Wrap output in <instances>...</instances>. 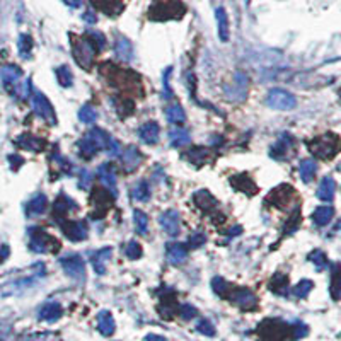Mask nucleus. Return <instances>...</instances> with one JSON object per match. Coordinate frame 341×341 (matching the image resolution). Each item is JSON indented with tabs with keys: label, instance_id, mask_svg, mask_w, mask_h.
Instances as JSON below:
<instances>
[{
	"label": "nucleus",
	"instance_id": "2eb2a0df",
	"mask_svg": "<svg viewBox=\"0 0 341 341\" xmlns=\"http://www.w3.org/2000/svg\"><path fill=\"white\" fill-rule=\"evenodd\" d=\"M111 253H113L111 247H104V249H99L97 253L92 254L91 263H92V268H94L96 273H99V275H101V273H104L108 261L111 259Z\"/></svg>",
	"mask_w": 341,
	"mask_h": 341
},
{
	"label": "nucleus",
	"instance_id": "72a5a7b5",
	"mask_svg": "<svg viewBox=\"0 0 341 341\" xmlns=\"http://www.w3.org/2000/svg\"><path fill=\"white\" fill-rule=\"evenodd\" d=\"M56 77H58V82L62 87H70L74 84V75H72L70 68L67 65H62V67L56 68Z\"/></svg>",
	"mask_w": 341,
	"mask_h": 341
},
{
	"label": "nucleus",
	"instance_id": "c03bdc74",
	"mask_svg": "<svg viewBox=\"0 0 341 341\" xmlns=\"http://www.w3.org/2000/svg\"><path fill=\"white\" fill-rule=\"evenodd\" d=\"M311 288H312L311 280H302V282L294 288V295H297V297H306V295L311 292Z\"/></svg>",
	"mask_w": 341,
	"mask_h": 341
},
{
	"label": "nucleus",
	"instance_id": "f3484780",
	"mask_svg": "<svg viewBox=\"0 0 341 341\" xmlns=\"http://www.w3.org/2000/svg\"><path fill=\"white\" fill-rule=\"evenodd\" d=\"M0 77H2L3 84L5 85H12L15 82H19L22 77V70L17 67V65H3L2 68H0Z\"/></svg>",
	"mask_w": 341,
	"mask_h": 341
},
{
	"label": "nucleus",
	"instance_id": "a18cd8bd",
	"mask_svg": "<svg viewBox=\"0 0 341 341\" xmlns=\"http://www.w3.org/2000/svg\"><path fill=\"white\" fill-rule=\"evenodd\" d=\"M91 184H92V174H91V170L82 169L79 172V186L82 189H87V188H91Z\"/></svg>",
	"mask_w": 341,
	"mask_h": 341
},
{
	"label": "nucleus",
	"instance_id": "ea45409f",
	"mask_svg": "<svg viewBox=\"0 0 341 341\" xmlns=\"http://www.w3.org/2000/svg\"><path fill=\"white\" fill-rule=\"evenodd\" d=\"M87 36H89V39L94 43L97 51H103L104 48H106V38H104V34H101V32H97V31H89Z\"/></svg>",
	"mask_w": 341,
	"mask_h": 341
},
{
	"label": "nucleus",
	"instance_id": "bb28decb",
	"mask_svg": "<svg viewBox=\"0 0 341 341\" xmlns=\"http://www.w3.org/2000/svg\"><path fill=\"white\" fill-rule=\"evenodd\" d=\"M85 137L94 142L97 147H99V150L101 149L106 150L108 144H109V139H111V137H109L104 130H99V128H94V130H91V132H87V135H85Z\"/></svg>",
	"mask_w": 341,
	"mask_h": 341
},
{
	"label": "nucleus",
	"instance_id": "4c0bfd02",
	"mask_svg": "<svg viewBox=\"0 0 341 341\" xmlns=\"http://www.w3.org/2000/svg\"><path fill=\"white\" fill-rule=\"evenodd\" d=\"M235 300H237V304L241 307H244V309H247V307H251L253 304L256 302L254 300V295L251 294L249 290H241L237 292V295H235Z\"/></svg>",
	"mask_w": 341,
	"mask_h": 341
},
{
	"label": "nucleus",
	"instance_id": "f704fd0d",
	"mask_svg": "<svg viewBox=\"0 0 341 341\" xmlns=\"http://www.w3.org/2000/svg\"><path fill=\"white\" fill-rule=\"evenodd\" d=\"M17 46H19V55H21L22 58H29L31 50H32V38L29 34H21Z\"/></svg>",
	"mask_w": 341,
	"mask_h": 341
},
{
	"label": "nucleus",
	"instance_id": "aec40b11",
	"mask_svg": "<svg viewBox=\"0 0 341 341\" xmlns=\"http://www.w3.org/2000/svg\"><path fill=\"white\" fill-rule=\"evenodd\" d=\"M299 172H300V179H302L304 182H311L312 179H314L316 172H318V164H316V161H312V159L300 161Z\"/></svg>",
	"mask_w": 341,
	"mask_h": 341
},
{
	"label": "nucleus",
	"instance_id": "7c9ffc66",
	"mask_svg": "<svg viewBox=\"0 0 341 341\" xmlns=\"http://www.w3.org/2000/svg\"><path fill=\"white\" fill-rule=\"evenodd\" d=\"M194 201H196V205L200 206L201 210H210L215 205V198L206 191V189H201V191H198L194 194Z\"/></svg>",
	"mask_w": 341,
	"mask_h": 341
},
{
	"label": "nucleus",
	"instance_id": "f257e3e1",
	"mask_svg": "<svg viewBox=\"0 0 341 341\" xmlns=\"http://www.w3.org/2000/svg\"><path fill=\"white\" fill-rule=\"evenodd\" d=\"M184 14V5L181 0H157L152 7H150L149 15L157 21H164V19L181 17Z\"/></svg>",
	"mask_w": 341,
	"mask_h": 341
},
{
	"label": "nucleus",
	"instance_id": "8fccbe9b",
	"mask_svg": "<svg viewBox=\"0 0 341 341\" xmlns=\"http://www.w3.org/2000/svg\"><path fill=\"white\" fill-rule=\"evenodd\" d=\"M201 244H205V235H203V234H194V235L189 237V246H191V247H198Z\"/></svg>",
	"mask_w": 341,
	"mask_h": 341
},
{
	"label": "nucleus",
	"instance_id": "6ab92c4d",
	"mask_svg": "<svg viewBox=\"0 0 341 341\" xmlns=\"http://www.w3.org/2000/svg\"><path fill=\"white\" fill-rule=\"evenodd\" d=\"M48 208V198L44 194H36L32 200L27 203L26 210L29 217H36V215H43Z\"/></svg>",
	"mask_w": 341,
	"mask_h": 341
},
{
	"label": "nucleus",
	"instance_id": "1a4fd4ad",
	"mask_svg": "<svg viewBox=\"0 0 341 341\" xmlns=\"http://www.w3.org/2000/svg\"><path fill=\"white\" fill-rule=\"evenodd\" d=\"M159 222L164 229V232H168L170 237H176L179 234V215L174 210H168L159 217Z\"/></svg>",
	"mask_w": 341,
	"mask_h": 341
},
{
	"label": "nucleus",
	"instance_id": "4d7b16f0",
	"mask_svg": "<svg viewBox=\"0 0 341 341\" xmlns=\"http://www.w3.org/2000/svg\"><path fill=\"white\" fill-rule=\"evenodd\" d=\"M147 341H164V338H161V336H156V335H150V336H147Z\"/></svg>",
	"mask_w": 341,
	"mask_h": 341
},
{
	"label": "nucleus",
	"instance_id": "20e7f679",
	"mask_svg": "<svg viewBox=\"0 0 341 341\" xmlns=\"http://www.w3.org/2000/svg\"><path fill=\"white\" fill-rule=\"evenodd\" d=\"M266 104L277 111H290L297 106V99L285 89H271L266 96Z\"/></svg>",
	"mask_w": 341,
	"mask_h": 341
},
{
	"label": "nucleus",
	"instance_id": "a19ab883",
	"mask_svg": "<svg viewBox=\"0 0 341 341\" xmlns=\"http://www.w3.org/2000/svg\"><path fill=\"white\" fill-rule=\"evenodd\" d=\"M125 254H127L130 259H139L142 256V246L137 241H130L127 249H125Z\"/></svg>",
	"mask_w": 341,
	"mask_h": 341
},
{
	"label": "nucleus",
	"instance_id": "09e8293b",
	"mask_svg": "<svg viewBox=\"0 0 341 341\" xmlns=\"http://www.w3.org/2000/svg\"><path fill=\"white\" fill-rule=\"evenodd\" d=\"M106 152L109 154V156H118V154H120V144H118L115 139H109Z\"/></svg>",
	"mask_w": 341,
	"mask_h": 341
},
{
	"label": "nucleus",
	"instance_id": "393cba45",
	"mask_svg": "<svg viewBox=\"0 0 341 341\" xmlns=\"http://www.w3.org/2000/svg\"><path fill=\"white\" fill-rule=\"evenodd\" d=\"M184 258H186V246L184 244L174 242V244L168 246V259H169V263L177 265V263H181Z\"/></svg>",
	"mask_w": 341,
	"mask_h": 341
},
{
	"label": "nucleus",
	"instance_id": "f03ea898",
	"mask_svg": "<svg viewBox=\"0 0 341 341\" xmlns=\"http://www.w3.org/2000/svg\"><path fill=\"white\" fill-rule=\"evenodd\" d=\"M309 150L316 157L323 161H330L336 152H338V137L333 133H326L323 137H318L309 142Z\"/></svg>",
	"mask_w": 341,
	"mask_h": 341
},
{
	"label": "nucleus",
	"instance_id": "4be33fe9",
	"mask_svg": "<svg viewBox=\"0 0 341 341\" xmlns=\"http://www.w3.org/2000/svg\"><path fill=\"white\" fill-rule=\"evenodd\" d=\"M335 217V210L331 206H318L312 213V220H314L316 225L324 227L331 222V218Z\"/></svg>",
	"mask_w": 341,
	"mask_h": 341
},
{
	"label": "nucleus",
	"instance_id": "473e14b6",
	"mask_svg": "<svg viewBox=\"0 0 341 341\" xmlns=\"http://www.w3.org/2000/svg\"><path fill=\"white\" fill-rule=\"evenodd\" d=\"M68 208H75V203L70 200L68 196H65V194H60L58 196V200L55 201V205H53V212L55 215H63V213H67V210Z\"/></svg>",
	"mask_w": 341,
	"mask_h": 341
},
{
	"label": "nucleus",
	"instance_id": "a878e982",
	"mask_svg": "<svg viewBox=\"0 0 341 341\" xmlns=\"http://www.w3.org/2000/svg\"><path fill=\"white\" fill-rule=\"evenodd\" d=\"M60 316H62V307L55 302L46 304V306L39 311V318H41L43 321H48V323H53V321L58 319Z\"/></svg>",
	"mask_w": 341,
	"mask_h": 341
},
{
	"label": "nucleus",
	"instance_id": "9d476101",
	"mask_svg": "<svg viewBox=\"0 0 341 341\" xmlns=\"http://www.w3.org/2000/svg\"><path fill=\"white\" fill-rule=\"evenodd\" d=\"M51 241H53V239H51L50 235L44 232V230L36 229V230H32L29 247L34 251V253H46V251L50 249V242Z\"/></svg>",
	"mask_w": 341,
	"mask_h": 341
},
{
	"label": "nucleus",
	"instance_id": "0eeeda50",
	"mask_svg": "<svg viewBox=\"0 0 341 341\" xmlns=\"http://www.w3.org/2000/svg\"><path fill=\"white\" fill-rule=\"evenodd\" d=\"M97 177H99V181L103 182L104 189H108V191L111 193L113 198L118 196L116 172H115V169H113V166L109 164V162H106V164H101L99 168H97Z\"/></svg>",
	"mask_w": 341,
	"mask_h": 341
},
{
	"label": "nucleus",
	"instance_id": "6e6552de",
	"mask_svg": "<svg viewBox=\"0 0 341 341\" xmlns=\"http://www.w3.org/2000/svg\"><path fill=\"white\" fill-rule=\"evenodd\" d=\"M62 232L72 242H80L87 239V227L82 222H65L62 224Z\"/></svg>",
	"mask_w": 341,
	"mask_h": 341
},
{
	"label": "nucleus",
	"instance_id": "f8f14e48",
	"mask_svg": "<svg viewBox=\"0 0 341 341\" xmlns=\"http://www.w3.org/2000/svg\"><path fill=\"white\" fill-rule=\"evenodd\" d=\"M121 162H123V168L127 172H132L142 164V154L139 152L137 147H128L125 149V152L121 154Z\"/></svg>",
	"mask_w": 341,
	"mask_h": 341
},
{
	"label": "nucleus",
	"instance_id": "864d4df0",
	"mask_svg": "<svg viewBox=\"0 0 341 341\" xmlns=\"http://www.w3.org/2000/svg\"><path fill=\"white\" fill-rule=\"evenodd\" d=\"M9 162L12 164V169L15 170V169L19 168V166L22 164V159H21V157H19V156H10V157H9Z\"/></svg>",
	"mask_w": 341,
	"mask_h": 341
},
{
	"label": "nucleus",
	"instance_id": "dca6fc26",
	"mask_svg": "<svg viewBox=\"0 0 341 341\" xmlns=\"http://www.w3.org/2000/svg\"><path fill=\"white\" fill-rule=\"evenodd\" d=\"M115 51H116L118 58H120L121 62H125V63H128L130 60H132V56H133L132 43H130L127 38H123V36H118V38H116Z\"/></svg>",
	"mask_w": 341,
	"mask_h": 341
},
{
	"label": "nucleus",
	"instance_id": "c9c22d12",
	"mask_svg": "<svg viewBox=\"0 0 341 341\" xmlns=\"http://www.w3.org/2000/svg\"><path fill=\"white\" fill-rule=\"evenodd\" d=\"M133 198H135L137 201H147L149 198H150V188H149V184L145 181H140L139 184L133 188Z\"/></svg>",
	"mask_w": 341,
	"mask_h": 341
},
{
	"label": "nucleus",
	"instance_id": "c85d7f7f",
	"mask_svg": "<svg viewBox=\"0 0 341 341\" xmlns=\"http://www.w3.org/2000/svg\"><path fill=\"white\" fill-rule=\"evenodd\" d=\"M97 321H99V331L103 333V335H106V336L113 335V331H115V321H113L109 312H101Z\"/></svg>",
	"mask_w": 341,
	"mask_h": 341
},
{
	"label": "nucleus",
	"instance_id": "ddd939ff",
	"mask_svg": "<svg viewBox=\"0 0 341 341\" xmlns=\"http://www.w3.org/2000/svg\"><path fill=\"white\" fill-rule=\"evenodd\" d=\"M215 19H217V26H218V38L220 41H229L230 38V27H229V15L224 10V7H217L215 9Z\"/></svg>",
	"mask_w": 341,
	"mask_h": 341
},
{
	"label": "nucleus",
	"instance_id": "bf43d9fd",
	"mask_svg": "<svg viewBox=\"0 0 341 341\" xmlns=\"http://www.w3.org/2000/svg\"><path fill=\"white\" fill-rule=\"evenodd\" d=\"M247 2H249V0H247Z\"/></svg>",
	"mask_w": 341,
	"mask_h": 341
},
{
	"label": "nucleus",
	"instance_id": "39448f33",
	"mask_svg": "<svg viewBox=\"0 0 341 341\" xmlns=\"http://www.w3.org/2000/svg\"><path fill=\"white\" fill-rule=\"evenodd\" d=\"M32 109H34V113L39 118L50 121V123H56V115H55V109L51 106L50 99H48L43 92H39L38 89L32 91Z\"/></svg>",
	"mask_w": 341,
	"mask_h": 341
},
{
	"label": "nucleus",
	"instance_id": "5701e85b",
	"mask_svg": "<svg viewBox=\"0 0 341 341\" xmlns=\"http://www.w3.org/2000/svg\"><path fill=\"white\" fill-rule=\"evenodd\" d=\"M169 140L172 147H182V145H188L191 142V137H189L188 130L182 128H172L169 132Z\"/></svg>",
	"mask_w": 341,
	"mask_h": 341
},
{
	"label": "nucleus",
	"instance_id": "6e6d98bb",
	"mask_svg": "<svg viewBox=\"0 0 341 341\" xmlns=\"http://www.w3.org/2000/svg\"><path fill=\"white\" fill-rule=\"evenodd\" d=\"M65 3H67L68 7H74V9H77V7L82 5V0H65Z\"/></svg>",
	"mask_w": 341,
	"mask_h": 341
},
{
	"label": "nucleus",
	"instance_id": "412c9836",
	"mask_svg": "<svg viewBox=\"0 0 341 341\" xmlns=\"http://www.w3.org/2000/svg\"><path fill=\"white\" fill-rule=\"evenodd\" d=\"M15 144H17L19 147L26 149V150H32V152H39V150H43V147H44L43 140L36 139V137L29 135V133H24V135H21L17 140H15Z\"/></svg>",
	"mask_w": 341,
	"mask_h": 341
},
{
	"label": "nucleus",
	"instance_id": "c756f323",
	"mask_svg": "<svg viewBox=\"0 0 341 341\" xmlns=\"http://www.w3.org/2000/svg\"><path fill=\"white\" fill-rule=\"evenodd\" d=\"M133 222H135V229L140 235H145L149 232V218L142 210H135L133 212Z\"/></svg>",
	"mask_w": 341,
	"mask_h": 341
},
{
	"label": "nucleus",
	"instance_id": "9b49d317",
	"mask_svg": "<svg viewBox=\"0 0 341 341\" xmlns=\"http://www.w3.org/2000/svg\"><path fill=\"white\" fill-rule=\"evenodd\" d=\"M159 133H161V127H159V123H156V121H147V123L142 125L139 130L140 140L145 142L147 145H156L157 140H159Z\"/></svg>",
	"mask_w": 341,
	"mask_h": 341
},
{
	"label": "nucleus",
	"instance_id": "3c124183",
	"mask_svg": "<svg viewBox=\"0 0 341 341\" xmlns=\"http://www.w3.org/2000/svg\"><path fill=\"white\" fill-rule=\"evenodd\" d=\"M181 312H182V318H184V319H191V318L196 316V311H194L191 306H184L181 309Z\"/></svg>",
	"mask_w": 341,
	"mask_h": 341
},
{
	"label": "nucleus",
	"instance_id": "603ef678",
	"mask_svg": "<svg viewBox=\"0 0 341 341\" xmlns=\"http://www.w3.org/2000/svg\"><path fill=\"white\" fill-rule=\"evenodd\" d=\"M9 254H10V249H9V246H5V244H0V263H3V261H5V259L9 258Z\"/></svg>",
	"mask_w": 341,
	"mask_h": 341
},
{
	"label": "nucleus",
	"instance_id": "5fc2aeb1",
	"mask_svg": "<svg viewBox=\"0 0 341 341\" xmlns=\"http://www.w3.org/2000/svg\"><path fill=\"white\" fill-rule=\"evenodd\" d=\"M82 17H84V21H85V22H91V24H94V22H96V15L92 14V12H85Z\"/></svg>",
	"mask_w": 341,
	"mask_h": 341
},
{
	"label": "nucleus",
	"instance_id": "58836bf2",
	"mask_svg": "<svg viewBox=\"0 0 341 341\" xmlns=\"http://www.w3.org/2000/svg\"><path fill=\"white\" fill-rule=\"evenodd\" d=\"M309 259L314 263L316 266H318V270H324V268L328 266V258L323 251H312V253L309 254Z\"/></svg>",
	"mask_w": 341,
	"mask_h": 341
},
{
	"label": "nucleus",
	"instance_id": "2f4dec72",
	"mask_svg": "<svg viewBox=\"0 0 341 341\" xmlns=\"http://www.w3.org/2000/svg\"><path fill=\"white\" fill-rule=\"evenodd\" d=\"M79 120L85 125H92L97 120L96 108L91 106V104H85V106H82L79 109Z\"/></svg>",
	"mask_w": 341,
	"mask_h": 341
},
{
	"label": "nucleus",
	"instance_id": "7ed1b4c3",
	"mask_svg": "<svg viewBox=\"0 0 341 341\" xmlns=\"http://www.w3.org/2000/svg\"><path fill=\"white\" fill-rule=\"evenodd\" d=\"M96 53H99V51H97V48L94 46V43L89 39L87 34L77 38V41L74 39V58L79 62L80 67H84V68L91 67Z\"/></svg>",
	"mask_w": 341,
	"mask_h": 341
},
{
	"label": "nucleus",
	"instance_id": "37998d69",
	"mask_svg": "<svg viewBox=\"0 0 341 341\" xmlns=\"http://www.w3.org/2000/svg\"><path fill=\"white\" fill-rule=\"evenodd\" d=\"M331 292H333V297H340V294H341V270L333 271Z\"/></svg>",
	"mask_w": 341,
	"mask_h": 341
},
{
	"label": "nucleus",
	"instance_id": "cd10ccee",
	"mask_svg": "<svg viewBox=\"0 0 341 341\" xmlns=\"http://www.w3.org/2000/svg\"><path fill=\"white\" fill-rule=\"evenodd\" d=\"M77 149H79L80 156H84V157H92L99 152V147H97L91 139H87V137H84L82 140L77 142Z\"/></svg>",
	"mask_w": 341,
	"mask_h": 341
},
{
	"label": "nucleus",
	"instance_id": "423d86ee",
	"mask_svg": "<svg viewBox=\"0 0 341 341\" xmlns=\"http://www.w3.org/2000/svg\"><path fill=\"white\" fill-rule=\"evenodd\" d=\"M60 265H62L63 271L68 277L75 278V280H82L85 277V265L84 259L79 254H70V256H63L60 258Z\"/></svg>",
	"mask_w": 341,
	"mask_h": 341
},
{
	"label": "nucleus",
	"instance_id": "49530a36",
	"mask_svg": "<svg viewBox=\"0 0 341 341\" xmlns=\"http://www.w3.org/2000/svg\"><path fill=\"white\" fill-rule=\"evenodd\" d=\"M212 288H213L215 294H218V295H222V297H224V294L227 292V282L224 278H220V277L213 278L212 280Z\"/></svg>",
	"mask_w": 341,
	"mask_h": 341
},
{
	"label": "nucleus",
	"instance_id": "a211bd4d",
	"mask_svg": "<svg viewBox=\"0 0 341 341\" xmlns=\"http://www.w3.org/2000/svg\"><path fill=\"white\" fill-rule=\"evenodd\" d=\"M92 3L108 15H116L123 10V2L121 0H92Z\"/></svg>",
	"mask_w": 341,
	"mask_h": 341
},
{
	"label": "nucleus",
	"instance_id": "de8ad7c7",
	"mask_svg": "<svg viewBox=\"0 0 341 341\" xmlns=\"http://www.w3.org/2000/svg\"><path fill=\"white\" fill-rule=\"evenodd\" d=\"M198 331L200 333H203V335L205 336H213L215 335V330H213V326L212 324L208 323V321H200V323H198Z\"/></svg>",
	"mask_w": 341,
	"mask_h": 341
},
{
	"label": "nucleus",
	"instance_id": "b1692460",
	"mask_svg": "<svg viewBox=\"0 0 341 341\" xmlns=\"http://www.w3.org/2000/svg\"><path fill=\"white\" fill-rule=\"evenodd\" d=\"M166 118H168L169 123L172 125H181L186 121V113L182 106L179 104H170V106L166 108Z\"/></svg>",
	"mask_w": 341,
	"mask_h": 341
},
{
	"label": "nucleus",
	"instance_id": "79ce46f5",
	"mask_svg": "<svg viewBox=\"0 0 341 341\" xmlns=\"http://www.w3.org/2000/svg\"><path fill=\"white\" fill-rule=\"evenodd\" d=\"M287 147H288V144H285L283 140L278 142V144H275L273 147L270 149V156L275 157V159H282V157H285Z\"/></svg>",
	"mask_w": 341,
	"mask_h": 341
},
{
	"label": "nucleus",
	"instance_id": "4468645a",
	"mask_svg": "<svg viewBox=\"0 0 341 341\" xmlns=\"http://www.w3.org/2000/svg\"><path fill=\"white\" fill-rule=\"evenodd\" d=\"M335 191H336V182L333 177L326 176L323 177L318 186V198L321 201H326L330 203L333 201V198H335Z\"/></svg>",
	"mask_w": 341,
	"mask_h": 341
},
{
	"label": "nucleus",
	"instance_id": "e433bc0d",
	"mask_svg": "<svg viewBox=\"0 0 341 341\" xmlns=\"http://www.w3.org/2000/svg\"><path fill=\"white\" fill-rule=\"evenodd\" d=\"M206 157H208V150L203 147H193L184 154V159H188L191 162H201L203 159H206Z\"/></svg>",
	"mask_w": 341,
	"mask_h": 341
},
{
	"label": "nucleus",
	"instance_id": "13d9d810",
	"mask_svg": "<svg viewBox=\"0 0 341 341\" xmlns=\"http://www.w3.org/2000/svg\"><path fill=\"white\" fill-rule=\"evenodd\" d=\"M239 232H241V227H237V225H235V229H232V230H230V235H235V234H239Z\"/></svg>",
	"mask_w": 341,
	"mask_h": 341
}]
</instances>
